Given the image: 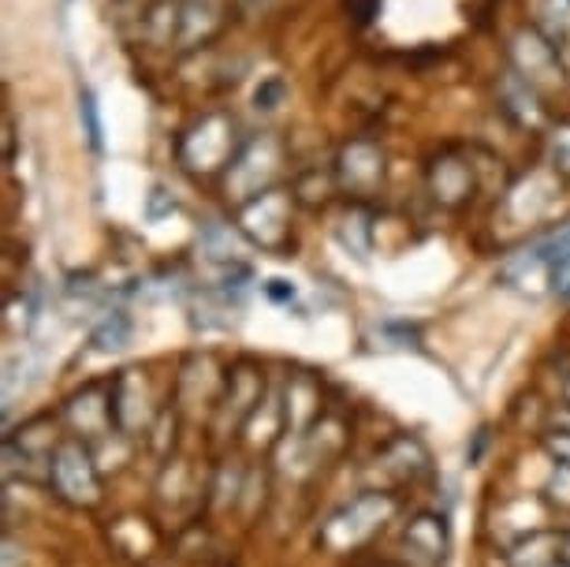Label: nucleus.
<instances>
[{"label":"nucleus","instance_id":"10","mask_svg":"<svg viewBox=\"0 0 570 567\" xmlns=\"http://www.w3.org/2000/svg\"><path fill=\"white\" fill-rule=\"evenodd\" d=\"M544 448H548V456H552L556 463L570 467V433H548L544 437Z\"/></svg>","mask_w":570,"mask_h":567},{"label":"nucleus","instance_id":"5","mask_svg":"<svg viewBox=\"0 0 570 567\" xmlns=\"http://www.w3.org/2000/svg\"><path fill=\"white\" fill-rule=\"evenodd\" d=\"M559 553H563V534L537 530V534H530V538L511 545L508 567H556Z\"/></svg>","mask_w":570,"mask_h":567},{"label":"nucleus","instance_id":"8","mask_svg":"<svg viewBox=\"0 0 570 567\" xmlns=\"http://www.w3.org/2000/svg\"><path fill=\"white\" fill-rule=\"evenodd\" d=\"M544 493H548V500H552V505L570 511V467H563V463L552 467V478H548Z\"/></svg>","mask_w":570,"mask_h":567},{"label":"nucleus","instance_id":"6","mask_svg":"<svg viewBox=\"0 0 570 567\" xmlns=\"http://www.w3.org/2000/svg\"><path fill=\"white\" fill-rule=\"evenodd\" d=\"M138 400H146V384L138 378L135 370H127L120 381H116L112 389V422L120 426V430H135L138 422H142L146 411H138Z\"/></svg>","mask_w":570,"mask_h":567},{"label":"nucleus","instance_id":"12","mask_svg":"<svg viewBox=\"0 0 570 567\" xmlns=\"http://www.w3.org/2000/svg\"><path fill=\"white\" fill-rule=\"evenodd\" d=\"M563 556H567V564H570V534H563Z\"/></svg>","mask_w":570,"mask_h":567},{"label":"nucleus","instance_id":"11","mask_svg":"<svg viewBox=\"0 0 570 567\" xmlns=\"http://www.w3.org/2000/svg\"><path fill=\"white\" fill-rule=\"evenodd\" d=\"M16 556H19V545L8 538L4 541V567H16Z\"/></svg>","mask_w":570,"mask_h":567},{"label":"nucleus","instance_id":"4","mask_svg":"<svg viewBox=\"0 0 570 567\" xmlns=\"http://www.w3.org/2000/svg\"><path fill=\"white\" fill-rule=\"evenodd\" d=\"M68 422L71 430L79 437H90V441H98V437L109 433V422H112V403H101L98 392H82L75 395L68 403Z\"/></svg>","mask_w":570,"mask_h":567},{"label":"nucleus","instance_id":"13","mask_svg":"<svg viewBox=\"0 0 570 567\" xmlns=\"http://www.w3.org/2000/svg\"><path fill=\"white\" fill-rule=\"evenodd\" d=\"M556 567H570V564H567V560H563V564H556Z\"/></svg>","mask_w":570,"mask_h":567},{"label":"nucleus","instance_id":"7","mask_svg":"<svg viewBox=\"0 0 570 567\" xmlns=\"http://www.w3.org/2000/svg\"><path fill=\"white\" fill-rule=\"evenodd\" d=\"M497 519H511V522H503V530L514 527V541H522V538H530V534H537V527L544 522V508L537 505V500L522 497V500H511Z\"/></svg>","mask_w":570,"mask_h":567},{"label":"nucleus","instance_id":"14","mask_svg":"<svg viewBox=\"0 0 570 567\" xmlns=\"http://www.w3.org/2000/svg\"><path fill=\"white\" fill-rule=\"evenodd\" d=\"M567 395H570V384H567Z\"/></svg>","mask_w":570,"mask_h":567},{"label":"nucleus","instance_id":"2","mask_svg":"<svg viewBox=\"0 0 570 567\" xmlns=\"http://www.w3.org/2000/svg\"><path fill=\"white\" fill-rule=\"evenodd\" d=\"M49 478L57 493L71 505H94L101 493L98 463L82 441H63L57 452H49Z\"/></svg>","mask_w":570,"mask_h":567},{"label":"nucleus","instance_id":"3","mask_svg":"<svg viewBox=\"0 0 570 567\" xmlns=\"http://www.w3.org/2000/svg\"><path fill=\"white\" fill-rule=\"evenodd\" d=\"M448 545H451V534H448V522L444 516H433V511H422V516L411 519L406 527V549L425 556L429 564H440L448 556Z\"/></svg>","mask_w":570,"mask_h":567},{"label":"nucleus","instance_id":"9","mask_svg":"<svg viewBox=\"0 0 570 567\" xmlns=\"http://www.w3.org/2000/svg\"><path fill=\"white\" fill-rule=\"evenodd\" d=\"M127 329H131V325H127V317H124V314L116 317V325H112V321H105V329L98 333V344H101V348H124Z\"/></svg>","mask_w":570,"mask_h":567},{"label":"nucleus","instance_id":"1","mask_svg":"<svg viewBox=\"0 0 570 567\" xmlns=\"http://www.w3.org/2000/svg\"><path fill=\"white\" fill-rule=\"evenodd\" d=\"M392 516H395V500L389 493H362L325 522L321 545H328L332 553H347L354 545L370 541Z\"/></svg>","mask_w":570,"mask_h":567}]
</instances>
